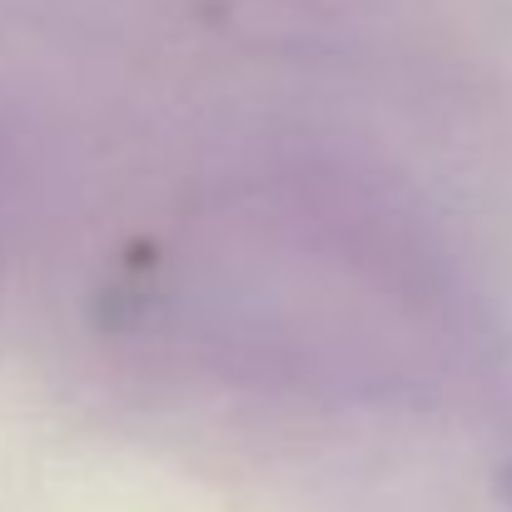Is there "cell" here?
<instances>
[{"instance_id": "6da1fadb", "label": "cell", "mask_w": 512, "mask_h": 512, "mask_svg": "<svg viewBox=\"0 0 512 512\" xmlns=\"http://www.w3.org/2000/svg\"><path fill=\"white\" fill-rule=\"evenodd\" d=\"M508 493H512V473H508Z\"/></svg>"}]
</instances>
